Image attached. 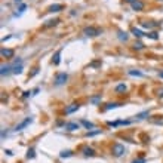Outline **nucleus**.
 <instances>
[{
	"mask_svg": "<svg viewBox=\"0 0 163 163\" xmlns=\"http://www.w3.org/2000/svg\"><path fill=\"white\" fill-rule=\"evenodd\" d=\"M132 163H145V159H142V157H141V159H136V160H133Z\"/></svg>",
	"mask_w": 163,
	"mask_h": 163,
	"instance_id": "nucleus-30",
	"label": "nucleus"
},
{
	"mask_svg": "<svg viewBox=\"0 0 163 163\" xmlns=\"http://www.w3.org/2000/svg\"><path fill=\"white\" fill-rule=\"evenodd\" d=\"M126 89H128V88H126V85H123V83L116 86V92H119V93H120V92H126Z\"/></svg>",
	"mask_w": 163,
	"mask_h": 163,
	"instance_id": "nucleus-21",
	"label": "nucleus"
},
{
	"mask_svg": "<svg viewBox=\"0 0 163 163\" xmlns=\"http://www.w3.org/2000/svg\"><path fill=\"white\" fill-rule=\"evenodd\" d=\"M30 93H31L30 91H27V92H24V95H22V98H28V96H30Z\"/></svg>",
	"mask_w": 163,
	"mask_h": 163,
	"instance_id": "nucleus-31",
	"label": "nucleus"
},
{
	"mask_svg": "<svg viewBox=\"0 0 163 163\" xmlns=\"http://www.w3.org/2000/svg\"><path fill=\"white\" fill-rule=\"evenodd\" d=\"M59 22V20H49V21H46L45 24H43V27L45 28H49V27H54V25H57Z\"/></svg>",
	"mask_w": 163,
	"mask_h": 163,
	"instance_id": "nucleus-15",
	"label": "nucleus"
},
{
	"mask_svg": "<svg viewBox=\"0 0 163 163\" xmlns=\"http://www.w3.org/2000/svg\"><path fill=\"white\" fill-rule=\"evenodd\" d=\"M79 108H80V105H79V104H76V102H74V104H70V105L65 108V114H71V113L77 111Z\"/></svg>",
	"mask_w": 163,
	"mask_h": 163,
	"instance_id": "nucleus-8",
	"label": "nucleus"
},
{
	"mask_svg": "<svg viewBox=\"0 0 163 163\" xmlns=\"http://www.w3.org/2000/svg\"><path fill=\"white\" fill-rule=\"evenodd\" d=\"M71 154H73V153H71L70 150H65V151H62V153L59 154V157H62V159H64V157H70Z\"/></svg>",
	"mask_w": 163,
	"mask_h": 163,
	"instance_id": "nucleus-26",
	"label": "nucleus"
},
{
	"mask_svg": "<svg viewBox=\"0 0 163 163\" xmlns=\"http://www.w3.org/2000/svg\"><path fill=\"white\" fill-rule=\"evenodd\" d=\"M98 65H101V62H92V67H98Z\"/></svg>",
	"mask_w": 163,
	"mask_h": 163,
	"instance_id": "nucleus-32",
	"label": "nucleus"
},
{
	"mask_svg": "<svg viewBox=\"0 0 163 163\" xmlns=\"http://www.w3.org/2000/svg\"><path fill=\"white\" fill-rule=\"evenodd\" d=\"M122 105H123L122 102H110V104H107V105L104 107V110L108 111V110H113V108H117V107H122Z\"/></svg>",
	"mask_w": 163,
	"mask_h": 163,
	"instance_id": "nucleus-11",
	"label": "nucleus"
},
{
	"mask_svg": "<svg viewBox=\"0 0 163 163\" xmlns=\"http://www.w3.org/2000/svg\"><path fill=\"white\" fill-rule=\"evenodd\" d=\"M130 6H132V11H135V12H139V11L144 9V3L141 2V0H136V2H133Z\"/></svg>",
	"mask_w": 163,
	"mask_h": 163,
	"instance_id": "nucleus-5",
	"label": "nucleus"
},
{
	"mask_svg": "<svg viewBox=\"0 0 163 163\" xmlns=\"http://www.w3.org/2000/svg\"><path fill=\"white\" fill-rule=\"evenodd\" d=\"M111 151H113V156L120 157V156H123V153H125V147H123L122 144H114Z\"/></svg>",
	"mask_w": 163,
	"mask_h": 163,
	"instance_id": "nucleus-3",
	"label": "nucleus"
},
{
	"mask_svg": "<svg viewBox=\"0 0 163 163\" xmlns=\"http://www.w3.org/2000/svg\"><path fill=\"white\" fill-rule=\"evenodd\" d=\"M99 101H101V93H99V95H95V96H92V98H91V102H92L93 105H96Z\"/></svg>",
	"mask_w": 163,
	"mask_h": 163,
	"instance_id": "nucleus-22",
	"label": "nucleus"
},
{
	"mask_svg": "<svg viewBox=\"0 0 163 163\" xmlns=\"http://www.w3.org/2000/svg\"><path fill=\"white\" fill-rule=\"evenodd\" d=\"M83 154H85L86 157H92V156H95V151H93V148H91V147H85V148H83Z\"/></svg>",
	"mask_w": 163,
	"mask_h": 163,
	"instance_id": "nucleus-13",
	"label": "nucleus"
},
{
	"mask_svg": "<svg viewBox=\"0 0 163 163\" xmlns=\"http://www.w3.org/2000/svg\"><path fill=\"white\" fill-rule=\"evenodd\" d=\"M132 34H133L135 37H138V39H139V37H142V36H145L147 33H142V31H141L139 28H136V27H133V28H132Z\"/></svg>",
	"mask_w": 163,
	"mask_h": 163,
	"instance_id": "nucleus-16",
	"label": "nucleus"
},
{
	"mask_svg": "<svg viewBox=\"0 0 163 163\" xmlns=\"http://www.w3.org/2000/svg\"><path fill=\"white\" fill-rule=\"evenodd\" d=\"M101 133V130H89V132H86V136L89 138V136H95V135H99Z\"/></svg>",
	"mask_w": 163,
	"mask_h": 163,
	"instance_id": "nucleus-25",
	"label": "nucleus"
},
{
	"mask_svg": "<svg viewBox=\"0 0 163 163\" xmlns=\"http://www.w3.org/2000/svg\"><path fill=\"white\" fill-rule=\"evenodd\" d=\"M117 37H119L122 42H126L129 36H128V33H125V31H119V36H117Z\"/></svg>",
	"mask_w": 163,
	"mask_h": 163,
	"instance_id": "nucleus-19",
	"label": "nucleus"
},
{
	"mask_svg": "<svg viewBox=\"0 0 163 163\" xmlns=\"http://www.w3.org/2000/svg\"><path fill=\"white\" fill-rule=\"evenodd\" d=\"M34 156H36V154H34V150L30 148V150L27 151V159H34Z\"/></svg>",
	"mask_w": 163,
	"mask_h": 163,
	"instance_id": "nucleus-28",
	"label": "nucleus"
},
{
	"mask_svg": "<svg viewBox=\"0 0 163 163\" xmlns=\"http://www.w3.org/2000/svg\"><path fill=\"white\" fill-rule=\"evenodd\" d=\"M64 9V6L62 5H52V6H49V12H59V11H62Z\"/></svg>",
	"mask_w": 163,
	"mask_h": 163,
	"instance_id": "nucleus-14",
	"label": "nucleus"
},
{
	"mask_svg": "<svg viewBox=\"0 0 163 163\" xmlns=\"http://www.w3.org/2000/svg\"><path fill=\"white\" fill-rule=\"evenodd\" d=\"M61 52H62L61 49L55 52V55H54V58H52V62H54V65H59V62H61Z\"/></svg>",
	"mask_w": 163,
	"mask_h": 163,
	"instance_id": "nucleus-9",
	"label": "nucleus"
},
{
	"mask_svg": "<svg viewBox=\"0 0 163 163\" xmlns=\"http://www.w3.org/2000/svg\"><path fill=\"white\" fill-rule=\"evenodd\" d=\"M141 25H142L144 28H154V27H157L156 22H141Z\"/></svg>",
	"mask_w": 163,
	"mask_h": 163,
	"instance_id": "nucleus-18",
	"label": "nucleus"
},
{
	"mask_svg": "<svg viewBox=\"0 0 163 163\" xmlns=\"http://www.w3.org/2000/svg\"><path fill=\"white\" fill-rule=\"evenodd\" d=\"M125 2H128V3H130V5H132L133 2H136V0H125Z\"/></svg>",
	"mask_w": 163,
	"mask_h": 163,
	"instance_id": "nucleus-34",
	"label": "nucleus"
},
{
	"mask_svg": "<svg viewBox=\"0 0 163 163\" xmlns=\"http://www.w3.org/2000/svg\"><path fill=\"white\" fill-rule=\"evenodd\" d=\"M147 116H148V111H142V113H139V114L136 116V120H144Z\"/></svg>",
	"mask_w": 163,
	"mask_h": 163,
	"instance_id": "nucleus-23",
	"label": "nucleus"
},
{
	"mask_svg": "<svg viewBox=\"0 0 163 163\" xmlns=\"http://www.w3.org/2000/svg\"><path fill=\"white\" fill-rule=\"evenodd\" d=\"M150 122L151 123H156V125H163V119H151Z\"/></svg>",
	"mask_w": 163,
	"mask_h": 163,
	"instance_id": "nucleus-29",
	"label": "nucleus"
},
{
	"mask_svg": "<svg viewBox=\"0 0 163 163\" xmlns=\"http://www.w3.org/2000/svg\"><path fill=\"white\" fill-rule=\"evenodd\" d=\"M101 33H102V30L95 28V27H86V28L83 30V34H85L86 37H96V36H99Z\"/></svg>",
	"mask_w": 163,
	"mask_h": 163,
	"instance_id": "nucleus-1",
	"label": "nucleus"
},
{
	"mask_svg": "<svg viewBox=\"0 0 163 163\" xmlns=\"http://www.w3.org/2000/svg\"><path fill=\"white\" fill-rule=\"evenodd\" d=\"M145 36H147V37H150V39H153V40H157V39H159V36H157V33H156V31H153V33H147Z\"/></svg>",
	"mask_w": 163,
	"mask_h": 163,
	"instance_id": "nucleus-24",
	"label": "nucleus"
},
{
	"mask_svg": "<svg viewBox=\"0 0 163 163\" xmlns=\"http://www.w3.org/2000/svg\"><path fill=\"white\" fill-rule=\"evenodd\" d=\"M159 76H160V77L163 79V71H159Z\"/></svg>",
	"mask_w": 163,
	"mask_h": 163,
	"instance_id": "nucleus-35",
	"label": "nucleus"
},
{
	"mask_svg": "<svg viewBox=\"0 0 163 163\" xmlns=\"http://www.w3.org/2000/svg\"><path fill=\"white\" fill-rule=\"evenodd\" d=\"M67 80H68V74H67V73H58L57 77H55V85H57V86H61V85H64Z\"/></svg>",
	"mask_w": 163,
	"mask_h": 163,
	"instance_id": "nucleus-2",
	"label": "nucleus"
},
{
	"mask_svg": "<svg viewBox=\"0 0 163 163\" xmlns=\"http://www.w3.org/2000/svg\"><path fill=\"white\" fill-rule=\"evenodd\" d=\"M130 123H132L130 120H116V122H108L107 125L116 128V126H120V125H130Z\"/></svg>",
	"mask_w": 163,
	"mask_h": 163,
	"instance_id": "nucleus-7",
	"label": "nucleus"
},
{
	"mask_svg": "<svg viewBox=\"0 0 163 163\" xmlns=\"http://www.w3.org/2000/svg\"><path fill=\"white\" fill-rule=\"evenodd\" d=\"M9 73H12V65H2V70H0V74L2 76H6V74H9Z\"/></svg>",
	"mask_w": 163,
	"mask_h": 163,
	"instance_id": "nucleus-10",
	"label": "nucleus"
},
{
	"mask_svg": "<svg viewBox=\"0 0 163 163\" xmlns=\"http://www.w3.org/2000/svg\"><path fill=\"white\" fill-rule=\"evenodd\" d=\"M31 122H33V119H31V117H27V119H25V120H22L20 125H17L15 130H17V132H18V130H22V129H24V128H27V126H28Z\"/></svg>",
	"mask_w": 163,
	"mask_h": 163,
	"instance_id": "nucleus-4",
	"label": "nucleus"
},
{
	"mask_svg": "<svg viewBox=\"0 0 163 163\" xmlns=\"http://www.w3.org/2000/svg\"><path fill=\"white\" fill-rule=\"evenodd\" d=\"M144 48V45L141 43V42H135V45H133V49H136V51H141Z\"/></svg>",
	"mask_w": 163,
	"mask_h": 163,
	"instance_id": "nucleus-27",
	"label": "nucleus"
},
{
	"mask_svg": "<svg viewBox=\"0 0 163 163\" xmlns=\"http://www.w3.org/2000/svg\"><path fill=\"white\" fill-rule=\"evenodd\" d=\"M5 153H6L8 156H12V151H11V150H5Z\"/></svg>",
	"mask_w": 163,
	"mask_h": 163,
	"instance_id": "nucleus-33",
	"label": "nucleus"
},
{
	"mask_svg": "<svg viewBox=\"0 0 163 163\" xmlns=\"http://www.w3.org/2000/svg\"><path fill=\"white\" fill-rule=\"evenodd\" d=\"M22 2V0H15V3H21Z\"/></svg>",
	"mask_w": 163,
	"mask_h": 163,
	"instance_id": "nucleus-36",
	"label": "nucleus"
},
{
	"mask_svg": "<svg viewBox=\"0 0 163 163\" xmlns=\"http://www.w3.org/2000/svg\"><path fill=\"white\" fill-rule=\"evenodd\" d=\"M159 95H160V96H163V91H162V92H160V93H159Z\"/></svg>",
	"mask_w": 163,
	"mask_h": 163,
	"instance_id": "nucleus-37",
	"label": "nucleus"
},
{
	"mask_svg": "<svg viewBox=\"0 0 163 163\" xmlns=\"http://www.w3.org/2000/svg\"><path fill=\"white\" fill-rule=\"evenodd\" d=\"M65 129L67 130H77L79 129V123H74V122H71V123H65Z\"/></svg>",
	"mask_w": 163,
	"mask_h": 163,
	"instance_id": "nucleus-12",
	"label": "nucleus"
},
{
	"mask_svg": "<svg viewBox=\"0 0 163 163\" xmlns=\"http://www.w3.org/2000/svg\"><path fill=\"white\" fill-rule=\"evenodd\" d=\"M0 54H2V57H5V58H14V55H15V52L12 49H6V48H2Z\"/></svg>",
	"mask_w": 163,
	"mask_h": 163,
	"instance_id": "nucleus-6",
	"label": "nucleus"
},
{
	"mask_svg": "<svg viewBox=\"0 0 163 163\" xmlns=\"http://www.w3.org/2000/svg\"><path fill=\"white\" fill-rule=\"evenodd\" d=\"M130 76H136V77H144V74L141 73V71H138V70H129L128 71Z\"/></svg>",
	"mask_w": 163,
	"mask_h": 163,
	"instance_id": "nucleus-20",
	"label": "nucleus"
},
{
	"mask_svg": "<svg viewBox=\"0 0 163 163\" xmlns=\"http://www.w3.org/2000/svg\"><path fill=\"white\" fill-rule=\"evenodd\" d=\"M80 123H82V125H83L86 129H93V128H95V125H93L92 122H88V120H85V119H83Z\"/></svg>",
	"mask_w": 163,
	"mask_h": 163,
	"instance_id": "nucleus-17",
	"label": "nucleus"
}]
</instances>
